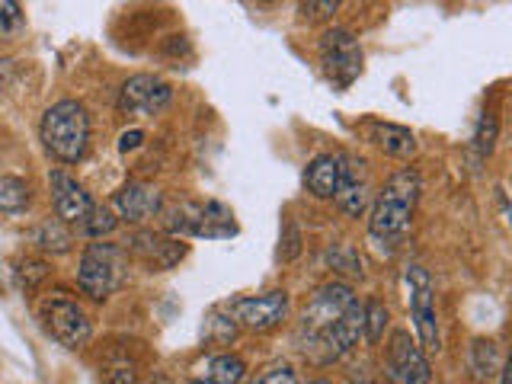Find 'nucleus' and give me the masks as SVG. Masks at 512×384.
I'll use <instances>...</instances> for the list:
<instances>
[{"label": "nucleus", "mask_w": 512, "mask_h": 384, "mask_svg": "<svg viewBox=\"0 0 512 384\" xmlns=\"http://www.w3.org/2000/svg\"><path fill=\"white\" fill-rule=\"evenodd\" d=\"M45 151L61 164H77L90 148V112L77 100H58L45 109L39 122Z\"/></svg>", "instance_id": "2"}, {"label": "nucleus", "mask_w": 512, "mask_h": 384, "mask_svg": "<svg viewBox=\"0 0 512 384\" xmlns=\"http://www.w3.org/2000/svg\"><path fill=\"white\" fill-rule=\"evenodd\" d=\"M26 26L23 7L13 4V0H0V39H13L20 36Z\"/></svg>", "instance_id": "26"}, {"label": "nucleus", "mask_w": 512, "mask_h": 384, "mask_svg": "<svg viewBox=\"0 0 512 384\" xmlns=\"http://www.w3.org/2000/svg\"><path fill=\"white\" fill-rule=\"evenodd\" d=\"M288 308H292V298H288L285 288H272V292H263V295H244L224 304V311L231 314L234 327L250 330V333H269L282 327Z\"/></svg>", "instance_id": "8"}, {"label": "nucleus", "mask_w": 512, "mask_h": 384, "mask_svg": "<svg viewBox=\"0 0 512 384\" xmlns=\"http://www.w3.org/2000/svg\"><path fill=\"white\" fill-rule=\"evenodd\" d=\"M16 77V64L10 58H0V90H7Z\"/></svg>", "instance_id": "32"}, {"label": "nucleus", "mask_w": 512, "mask_h": 384, "mask_svg": "<svg viewBox=\"0 0 512 384\" xmlns=\"http://www.w3.org/2000/svg\"><path fill=\"white\" fill-rule=\"evenodd\" d=\"M343 176V154H317L304 167V186L314 199H333Z\"/></svg>", "instance_id": "16"}, {"label": "nucleus", "mask_w": 512, "mask_h": 384, "mask_svg": "<svg viewBox=\"0 0 512 384\" xmlns=\"http://www.w3.org/2000/svg\"><path fill=\"white\" fill-rule=\"evenodd\" d=\"M122 250L132 253L148 272H167L186 256V244L180 237H173L167 231H148V228L128 234Z\"/></svg>", "instance_id": "12"}, {"label": "nucleus", "mask_w": 512, "mask_h": 384, "mask_svg": "<svg viewBox=\"0 0 512 384\" xmlns=\"http://www.w3.org/2000/svg\"><path fill=\"white\" fill-rule=\"evenodd\" d=\"M407 295H410V317L416 327V343L426 352H439L442 349V333H439V317H436V298H432V279L429 272L413 263L407 266Z\"/></svg>", "instance_id": "7"}, {"label": "nucleus", "mask_w": 512, "mask_h": 384, "mask_svg": "<svg viewBox=\"0 0 512 384\" xmlns=\"http://www.w3.org/2000/svg\"><path fill=\"white\" fill-rule=\"evenodd\" d=\"M173 100V87L157 74H132L119 90V112L128 119H148Z\"/></svg>", "instance_id": "11"}, {"label": "nucleus", "mask_w": 512, "mask_h": 384, "mask_svg": "<svg viewBox=\"0 0 512 384\" xmlns=\"http://www.w3.org/2000/svg\"><path fill=\"white\" fill-rule=\"evenodd\" d=\"M308 384H333V381H327V378H317V381H308Z\"/></svg>", "instance_id": "33"}, {"label": "nucleus", "mask_w": 512, "mask_h": 384, "mask_svg": "<svg viewBox=\"0 0 512 384\" xmlns=\"http://www.w3.org/2000/svg\"><path fill=\"white\" fill-rule=\"evenodd\" d=\"M244 384H298V375H295V368L292 365H269V368H263L260 375L256 378H250V381H244Z\"/></svg>", "instance_id": "28"}, {"label": "nucleus", "mask_w": 512, "mask_h": 384, "mask_svg": "<svg viewBox=\"0 0 512 384\" xmlns=\"http://www.w3.org/2000/svg\"><path fill=\"white\" fill-rule=\"evenodd\" d=\"M388 324H391L388 304H384L381 298H368L362 304V333H365V340L372 343V346H378L384 330H388Z\"/></svg>", "instance_id": "21"}, {"label": "nucleus", "mask_w": 512, "mask_h": 384, "mask_svg": "<svg viewBox=\"0 0 512 384\" xmlns=\"http://www.w3.org/2000/svg\"><path fill=\"white\" fill-rule=\"evenodd\" d=\"M365 135L368 141L375 144L378 151H384L388 157H400L407 160L416 154V135L404 125H394V122H368L365 125Z\"/></svg>", "instance_id": "17"}, {"label": "nucleus", "mask_w": 512, "mask_h": 384, "mask_svg": "<svg viewBox=\"0 0 512 384\" xmlns=\"http://www.w3.org/2000/svg\"><path fill=\"white\" fill-rule=\"evenodd\" d=\"M333 202L346 218H362L368 202H372V176H368L365 160L343 154V176H340V189H336Z\"/></svg>", "instance_id": "13"}, {"label": "nucleus", "mask_w": 512, "mask_h": 384, "mask_svg": "<svg viewBox=\"0 0 512 384\" xmlns=\"http://www.w3.org/2000/svg\"><path fill=\"white\" fill-rule=\"evenodd\" d=\"M48 186H52V205H55V218H61L64 224H80L90 212H93V199L90 192L80 186L71 173L64 170H52L48 173Z\"/></svg>", "instance_id": "14"}, {"label": "nucleus", "mask_w": 512, "mask_h": 384, "mask_svg": "<svg viewBox=\"0 0 512 384\" xmlns=\"http://www.w3.org/2000/svg\"><path fill=\"white\" fill-rule=\"evenodd\" d=\"M116 224H119V218L109 205H93V212L77 224V231L87 237H106L116 231Z\"/></svg>", "instance_id": "23"}, {"label": "nucleus", "mask_w": 512, "mask_h": 384, "mask_svg": "<svg viewBox=\"0 0 512 384\" xmlns=\"http://www.w3.org/2000/svg\"><path fill=\"white\" fill-rule=\"evenodd\" d=\"M144 141V132H141V128H132V132H122V138H119V151H135L138 148V144Z\"/></svg>", "instance_id": "31"}, {"label": "nucleus", "mask_w": 512, "mask_h": 384, "mask_svg": "<svg viewBox=\"0 0 512 384\" xmlns=\"http://www.w3.org/2000/svg\"><path fill=\"white\" fill-rule=\"evenodd\" d=\"M240 228L234 212L218 199L192 202L183 199L167 208V234L173 237H205V240H228Z\"/></svg>", "instance_id": "4"}, {"label": "nucleus", "mask_w": 512, "mask_h": 384, "mask_svg": "<svg viewBox=\"0 0 512 384\" xmlns=\"http://www.w3.org/2000/svg\"><path fill=\"white\" fill-rule=\"evenodd\" d=\"M336 10H340L336 0H324V4H301V13L308 16V20H327V16H333Z\"/></svg>", "instance_id": "30"}, {"label": "nucleus", "mask_w": 512, "mask_h": 384, "mask_svg": "<svg viewBox=\"0 0 512 384\" xmlns=\"http://www.w3.org/2000/svg\"><path fill=\"white\" fill-rule=\"evenodd\" d=\"M26 205H29V183L10 173L0 176V212L16 215V212H23Z\"/></svg>", "instance_id": "22"}, {"label": "nucleus", "mask_w": 512, "mask_h": 384, "mask_svg": "<svg viewBox=\"0 0 512 384\" xmlns=\"http://www.w3.org/2000/svg\"><path fill=\"white\" fill-rule=\"evenodd\" d=\"M503 368V356L493 340H474L468 346V372L474 381H490Z\"/></svg>", "instance_id": "20"}, {"label": "nucleus", "mask_w": 512, "mask_h": 384, "mask_svg": "<svg viewBox=\"0 0 512 384\" xmlns=\"http://www.w3.org/2000/svg\"><path fill=\"white\" fill-rule=\"evenodd\" d=\"M32 244H36L42 253H68L74 247V231L71 224H64L61 218H42L36 224V231H32Z\"/></svg>", "instance_id": "19"}, {"label": "nucleus", "mask_w": 512, "mask_h": 384, "mask_svg": "<svg viewBox=\"0 0 512 384\" xmlns=\"http://www.w3.org/2000/svg\"><path fill=\"white\" fill-rule=\"evenodd\" d=\"M128 279V253L119 244H90L77 263V288L93 301H106Z\"/></svg>", "instance_id": "5"}, {"label": "nucleus", "mask_w": 512, "mask_h": 384, "mask_svg": "<svg viewBox=\"0 0 512 384\" xmlns=\"http://www.w3.org/2000/svg\"><path fill=\"white\" fill-rule=\"evenodd\" d=\"M13 276H16V285H20L23 292H36V288L48 279V263H45V260H32V256H26V260L16 263Z\"/></svg>", "instance_id": "25"}, {"label": "nucleus", "mask_w": 512, "mask_h": 384, "mask_svg": "<svg viewBox=\"0 0 512 384\" xmlns=\"http://www.w3.org/2000/svg\"><path fill=\"white\" fill-rule=\"evenodd\" d=\"M496 138H500V119H496V112H484V116L477 119V128H474V148L480 157H490L493 148H496Z\"/></svg>", "instance_id": "24"}, {"label": "nucleus", "mask_w": 512, "mask_h": 384, "mask_svg": "<svg viewBox=\"0 0 512 384\" xmlns=\"http://www.w3.org/2000/svg\"><path fill=\"white\" fill-rule=\"evenodd\" d=\"M327 260L333 263V269H346V272H352V276H362V263H359V256L352 253L349 244H333L327 250Z\"/></svg>", "instance_id": "27"}, {"label": "nucleus", "mask_w": 512, "mask_h": 384, "mask_svg": "<svg viewBox=\"0 0 512 384\" xmlns=\"http://www.w3.org/2000/svg\"><path fill=\"white\" fill-rule=\"evenodd\" d=\"M381 375L391 384H429L432 381V365L420 343L410 340L407 330H394L388 340V352H384Z\"/></svg>", "instance_id": "10"}, {"label": "nucleus", "mask_w": 512, "mask_h": 384, "mask_svg": "<svg viewBox=\"0 0 512 384\" xmlns=\"http://www.w3.org/2000/svg\"><path fill=\"white\" fill-rule=\"evenodd\" d=\"M109 208L116 212L119 221L141 224V221L164 212V196H160V189L151 183H125L116 196H112Z\"/></svg>", "instance_id": "15"}, {"label": "nucleus", "mask_w": 512, "mask_h": 384, "mask_svg": "<svg viewBox=\"0 0 512 384\" xmlns=\"http://www.w3.org/2000/svg\"><path fill=\"white\" fill-rule=\"evenodd\" d=\"M356 292L346 285V282H327L320 285L317 292L311 295V301L304 304V311L298 317V327H295V343L304 356H314L317 346L327 340V333L340 324V317L356 304Z\"/></svg>", "instance_id": "3"}, {"label": "nucleus", "mask_w": 512, "mask_h": 384, "mask_svg": "<svg viewBox=\"0 0 512 384\" xmlns=\"http://www.w3.org/2000/svg\"><path fill=\"white\" fill-rule=\"evenodd\" d=\"M36 314L42 320L45 333L58 340L64 349H84L93 336V324L87 311L68 292H48L39 298Z\"/></svg>", "instance_id": "6"}, {"label": "nucleus", "mask_w": 512, "mask_h": 384, "mask_svg": "<svg viewBox=\"0 0 512 384\" xmlns=\"http://www.w3.org/2000/svg\"><path fill=\"white\" fill-rule=\"evenodd\" d=\"M282 244L288 247V250L282 253V260H285V263H288V260H295V256L301 253V234H298V228H295L292 221L285 224V237H282Z\"/></svg>", "instance_id": "29"}, {"label": "nucleus", "mask_w": 512, "mask_h": 384, "mask_svg": "<svg viewBox=\"0 0 512 384\" xmlns=\"http://www.w3.org/2000/svg\"><path fill=\"white\" fill-rule=\"evenodd\" d=\"M317 52H320V64H324L327 77H330L340 90L352 87V80H356V77L362 74V61H365V58H362V45H359V39L352 36L349 29H343V26L327 29L324 36H320Z\"/></svg>", "instance_id": "9"}, {"label": "nucleus", "mask_w": 512, "mask_h": 384, "mask_svg": "<svg viewBox=\"0 0 512 384\" xmlns=\"http://www.w3.org/2000/svg\"><path fill=\"white\" fill-rule=\"evenodd\" d=\"M423 180L413 167L394 170L384 186L378 189V196L372 202V215H368V234L381 244L397 247L407 237L413 224V208L420 202Z\"/></svg>", "instance_id": "1"}, {"label": "nucleus", "mask_w": 512, "mask_h": 384, "mask_svg": "<svg viewBox=\"0 0 512 384\" xmlns=\"http://www.w3.org/2000/svg\"><path fill=\"white\" fill-rule=\"evenodd\" d=\"M244 378H247V362L234 356V352H218V356L205 359L192 372L189 384H244Z\"/></svg>", "instance_id": "18"}]
</instances>
